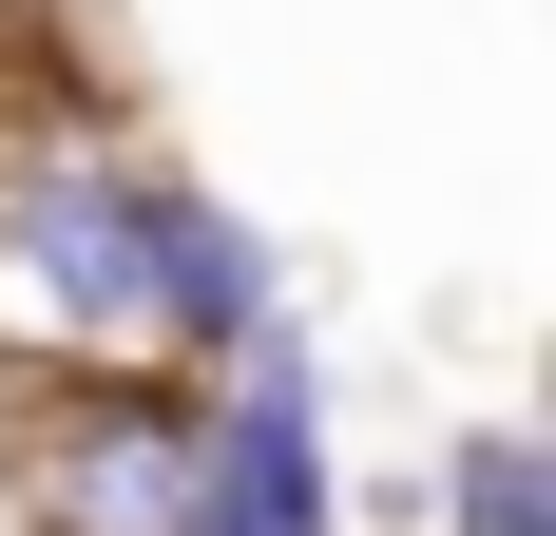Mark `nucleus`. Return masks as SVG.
I'll list each match as a JSON object with an SVG mask.
<instances>
[{
  "mask_svg": "<svg viewBox=\"0 0 556 536\" xmlns=\"http://www.w3.org/2000/svg\"><path fill=\"white\" fill-rule=\"evenodd\" d=\"M192 403L212 383L173 365H97V383H39L20 403V518L39 536H212V460H192Z\"/></svg>",
  "mask_w": 556,
  "mask_h": 536,
  "instance_id": "f257e3e1",
  "label": "nucleus"
},
{
  "mask_svg": "<svg viewBox=\"0 0 556 536\" xmlns=\"http://www.w3.org/2000/svg\"><path fill=\"white\" fill-rule=\"evenodd\" d=\"M0 345H39L58 383L154 365V288H135V154H20V192H0Z\"/></svg>",
  "mask_w": 556,
  "mask_h": 536,
  "instance_id": "f03ea898",
  "label": "nucleus"
},
{
  "mask_svg": "<svg viewBox=\"0 0 556 536\" xmlns=\"http://www.w3.org/2000/svg\"><path fill=\"white\" fill-rule=\"evenodd\" d=\"M135 288H154V365H250L269 345V250H250V212H212L192 173H135Z\"/></svg>",
  "mask_w": 556,
  "mask_h": 536,
  "instance_id": "7ed1b4c3",
  "label": "nucleus"
},
{
  "mask_svg": "<svg viewBox=\"0 0 556 536\" xmlns=\"http://www.w3.org/2000/svg\"><path fill=\"white\" fill-rule=\"evenodd\" d=\"M192 460H212V536H327V403L288 345H250V383L192 403Z\"/></svg>",
  "mask_w": 556,
  "mask_h": 536,
  "instance_id": "20e7f679",
  "label": "nucleus"
},
{
  "mask_svg": "<svg viewBox=\"0 0 556 536\" xmlns=\"http://www.w3.org/2000/svg\"><path fill=\"white\" fill-rule=\"evenodd\" d=\"M442 536H556V460H538L518 422H480V441L442 460Z\"/></svg>",
  "mask_w": 556,
  "mask_h": 536,
  "instance_id": "39448f33",
  "label": "nucleus"
}]
</instances>
